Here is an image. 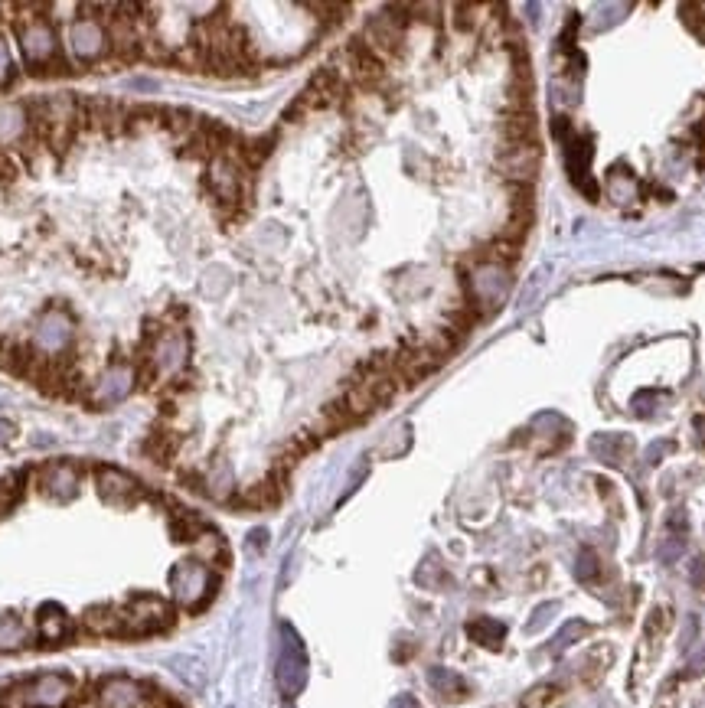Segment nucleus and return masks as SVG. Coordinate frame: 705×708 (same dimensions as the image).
Returning <instances> with one entry per match:
<instances>
[{"label":"nucleus","instance_id":"34","mask_svg":"<svg viewBox=\"0 0 705 708\" xmlns=\"http://www.w3.org/2000/svg\"><path fill=\"white\" fill-rule=\"evenodd\" d=\"M705 673V650L699 656H692L689 666H686V676H702Z\"/></svg>","mask_w":705,"mask_h":708},{"label":"nucleus","instance_id":"5","mask_svg":"<svg viewBox=\"0 0 705 708\" xmlns=\"http://www.w3.org/2000/svg\"><path fill=\"white\" fill-rule=\"evenodd\" d=\"M14 30L20 36V49H23V62H27V69L43 66V62H49L59 53L56 36H53V30L46 27L43 17L27 20V23H14Z\"/></svg>","mask_w":705,"mask_h":708},{"label":"nucleus","instance_id":"37","mask_svg":"<svg viewBox=\"0 0 705 708\" xmlns=\"http://www.w3.org/2000/svg\"><path fill=\"white\" fill-rule=\"evenodd\" d=\"M689 575H692V581H696V585H702V578H705V562H702V558H696V562H692Z\"/></svg>","mask_w":705,"mask_h":708},{"label":"nucleus","instance_id":"36","mask_svg":"<svg viewBox=\"0 0 705 708\" xmlns=\"http://www.w3.org/2000/svg\"><path fill=\"white\" fill-rule=\"evenodd\" d=\"M666 451H673V444H670V441H663V444H653L650 451H647V461H650V464H657Z\"/></svg>","mask_w":705,"mask_h":708},{"label":"nucleus","instance_id":"28","mask_svg":"<svg viewBox=\"0 0 705 708\" xmlns=\"http://www.w3.org/2000/svg\"><path fill=\"white\" fill-rule=\"evenodd\" d=\"M679 552H683V536H670V539L660 545L657 555H660V562L670 565V562H676V558H679Z\"/></svg>","mask_w":705,"mask_h":708},{"label":"nucleus","instance_id":"23","mask_svg":"<svg viewBox=\"0 0 705 708\" xmlns=\"http://www.w3.org/2000/svg\"><path fill=\"white\" fill-rule=\"evenodd\" d=\"M23 474H7V477H0V519H4L10 509H14L20 503V496H23Z\"/></svg>","mask_w":705,"mask_h":708},{"label":"nucleus","instance_id":"15","mask_svg":"<svg viewBox=\"0 0 705 708\" xmlns=\"http://www.w3.org/2000/svg\"><path fill=\"white\" fill-rule=\"evenodd\" d=\"M591 451H595L604 464L621 467L627 457L634 454V438H627V434H598V438H591Z\"/></svg>","mask_w":705,"mask_h":708},{"label":"nucleus","instance_id":"41","mask_svg":"<svg viewBox=\"0 0 705 708\" xmlns=\"http://www.w3.org/2000/svg\"><path fill=\"white\" fill-rule=\"evenodd\" d=\"M696 428H699V438L705 441V415H702V418H696Z\"/></svg>","mask_w":705,"mask_h":708},{"label":"nucleus","instance_id":"21","mask_svg":"<svg viewBox=\"0 0 705 708\" xmlns=\"http://www.w3.org/2000/svg\"><path fill=\"white\" fill-rule=\"evenodd\" d=\"M428 682H431V689H435L444 702H461L464 695H467V682L457 676V673H451V669L435 666V669L428 673Z\"/></svg>","mask_w":705,"mask_h":708},{"label":"nucleus","instance_id":"2","mask_svg":"<svg viewBox=\"0 0 705 708\" xmlns=\"http://www.w3.org/2000/svg\"><path fill=\"white\" fill-rule=\"evenodd\" d=\"M125 611V637H147V633H164L177 620V607L157 594H134L121 607Z\"/></svg>","mask_w":705,"mask_h":708},{"label":"nucleus","instance_id":"26","mask_svg":"<svg viewBox=\"0 0 705 708\" xmlns=\"http://www.w3.org/2000/svg\"><path fill=\"white\" fill-rule=\"evenodd\" d=\"M679 14H683L686 27L705 43V4H683V7H679Z\"/></svg>","mask_w":705,"mask_h":708},{"label":"nucleus","instance_id":"13","mask_svg":"<svg viewBox=\"0 0 705 708\" xmlns=\"http://www.w3.org/2000/svg\"><path fill=\"white\" fill-rule=\"evenodd\" d=\"M82 627L95 633V637H125V611L111 604L89 607V611L82 614Z\"/></svg>","mask_w":705,"mask_h":708},{"label":"nucleus","instance_id":"39","mask_svg":"<svg viewBox=\"0 0 705 708\" xmlns=\"http://www.w3.org/2000/svg\"><path fill=\"white\" fill-rule=\"evenodd\" d=\"M252 549H265V542H268V532L265 529H258V532H252Z\"/></svg>","mask_w":705,"mask_h":708},{"label":"nucleus","instance_id":"31","mask_svg":"<svg viewBox=\"0 0 705 708\" xmlns=\"http://www.w3.org/2000/svg\"><path fill=\"white\" fill-rule=\"evenodd\" d=\"M549 614H555V604H542L539 611L533 614V620H529V633H536V630H542L546 627V620H549Z\"/></svg>","mask_w":705,"mask_h":708},{"label":"nucleus","instance_id":"10","mask_svg":"<svg viewBox=\"0 0 705 708\" xmlns=\"http://www.w3.org/2000/svg\"><path fill=\"white\" fill-rule=\"evenodd\" d=\"M497 164L510 180L529 183L539 170V144H506L497 154Z\"/></svg>","mask_w":705,"mask_h":708},{"label":"nucleus","instance_id":"22","mask_svg":"<svg viewBox=\"0 0 705 708\" xmlns=\"http://www.w3.org/2000/svg\"><path fill=\"white\" fill-rule=\"evenodd\" d=\"M27 643V630H23L20 617L14 614H0V653L17 650Z\"/></svg>","mask_w":705,"mask_h":708},{"label":"nucleus","instance_id":"29","mask_svg":"<svg viewBox=\"0 0 705 708\" xmlns=\"http://www.w3.org/2000/svg\"><path fill=\"white\" fill-rule=\"evenodd\" d=\"M663 630H666V611L663 607H653L647 617V637H660Z\"/></svg>","mask_w":705,"mask_h":708},{"label":"nucleus","instance_id":"35","mask_svg":"<svg viewBox=\"0 0 705 708\" xmlns=\"http://www.w3.org/2000/svg\"><path fill=\"white\" fill-rule=\"evenodd\" d=\"M670 529H673V536H683L686 532V513L683 509H676V513L670 516Z\"/></svg>","mask_w":705,"mask_h":708},{"label":"nucleus","instance_id":"25","mask_svg":"<svg viewBox=\"0 0 705 708\" xmlns=\"http://www.w3.org/2000/svg\"><path fill=\"white\" fill-rule=\"evenodd\" d=\"M555 699H559V686H552V682H539V686H533L523 695L519 708H549Z\"/></svg>","mask_w":705,"mask_h":708},{"label":"nucleus","instance_id":"17","mask_svg":"<svg viewBox=\"0 0 705 708\" xmlns=\"http://www.w3.org/2000/svg\"><path fill=\"white\" fill-rule=\"evenodd\" d=\"M69 633H72V620H69V614L63 611V607L43 604L40 607V637L56 647V643H63Z\"/></svg>","mask_w":705,"mask_h":708},{"label":"nucleus","instance_id":"19","mask_svg":"<svg viewBox=\"0 0 705 708\" xmlns=\"http://www.w3.org/2000/svg\"><path fill=\"white\" fill-rule=\"evenodd\" d=\"M467 637L474 643H480V647H487V650H500L503 637H506V627L493 617H474L467 624Z\"/></svg>","mask_w":705,"mask_h":708},{"label":"nucleus","instance_id":"3","mask_svg":"<svg viewBox=\"0 0 705 708\" xmlns=\"http://www.w3.org/2000/svg\"><path fill=\"white\" fill-rule=\"evenodd\" d=\"M405 17H395L392 14V7L386 10V14H376L373 20L366 23V30L360 40L369 46V53L379 56L382 62L392 59V56H399L402 53V40H405Z\"/></svg>","mask_w":705,"mask_h":708},{"label":"nucleus","instance_id":"18","mask_svg":"<svg viewBox=\"0 0 705 708\" xmlns=\"http://www.w3.org/2000/svg\"><path fill=\"white\" fill-rule=\"evenodd\" d=\"M170 532H173V539H177V542H196V539L203 536V532H209V526H206L203 516L193 513V509L173 506V513H170Z\"/></svg>","mask_w":705,"mask_h":708},{"label":"nucleus","instance_id":"1","mask_svg":"<svg viewBox=\"0 0 705 708\" xmlns=\"http://www.w3.org/2000/svg\"><path fill=\"white\" fill-rule=\"evenodd\" d=\"M170 585H173V594H177V601L196 614L216 598L219 575L203 562H196V558H187V562H180L170 571Z\"/></svg>","mask_w":705,"mask_h":708},{"label":"nucleus","instance_id":"24","mask_svg":"<svg viewBox=\"0 0 705 708\" xmlns=\"http://www.w3.org/2000/svg\"><path fill=\"white\" fill-rule=\"evenodd\" d=\"M588 624L585 620H568V624L555 633V640H552V653H565L568 647H572V643H578L581 637H588Z\"/></svg>","mask_w":705,"mask_h":708},{"label":"nucleus","instance_id":"30","mask_svg":"<svg viewBox=\"0 0 705 708\" xmlns=\"http://www.w3.org/2000/svg\"><path fill=\"white\" fill-rule=\"evenodd\" d=\"M454 23H457V30H470V27H474V17H470V14H477V7H470V4H457L454 7Z\"/></svg>","mask_w":705,"mask_h":708},{"label":"nucleus","instance_id":"12","mask_svg":"<svg viewBox=\"0 0 705 708\" xmlns=\"http://www.w3.org/2000/svg\"><path fill=\"white\" fill-rule=\"evenodd\" d=\"M40 490L53 500H69L79 490V467L69 461H53L43 467L40 474Z\"/></svg>","mask_w":705,"mask_h":708},{"label":"nucleus","instance_id":"16","mask_svg":"<svg viewBox=\"0 0 705 708\" xmlns=\"http://www.w3.org/2000/svg\"><path fill=\"white\" fill-rule=\"evenodd\" d=\"M506 144H536V118L533 111H506L500 124Z\"/></svg>","mask_w":705,"mask_h":708},{"label":"nucleus","instance_id":"20","mask_svg":"<svg viewBox=\"0 0 705 708\" xmlns=\"http://www.w3.org/2000/svg\"><path fill=\"white\" fill-rule=\"evenodd\" d=\"M193 549H196V562H203L206 568H222V565L229 562V549H226V542H222L213 529L203 532V536L193 542Z\"/></svg>","mask_w":705,"mask_h":708},{"label":"nucleus","instance_id":"7","mask_svg":"<svg viewBox=\"0 0 705 708\" xmlns=\"http://www.w3.org/2000/svg\"><path fill=\"white\" fill-rule=\"evenodd\" d=\"M69 695H72V682L59 673L40 676V679H33V682H27V686L17 689L20 705H27V708H56V705H63Z\"/></svg>","mask_w":705,"mask_h":708},{"label":"nucleus","instance_id":"11","mask_svg":"<svg viewBox=\"0 0 705 708\" xmlns=\"http://www.w3.org/2000/svg\"><path fill=\"white\" fill-rule=\"evenodd\" d=\"M69 43H72V53H76L79 62H92V59H98V56H102L105 49H108V36H105L102 23L82 17V20L72 23Z\"/></svg>","mask_w":705,"mask_h":708},{"label":"nucleus","instance_id":"4","mask_svg":"<svg viewBox=\"0 0 705 708\" xmlns=\"http://www.w3.org/2000/svg\"><path fill=\"white\" fill-rule=\"evenodd\" d=\"M281 637H284V650H281V660H278V686L281 692L294 699L304 682H307V656H304V647L298 640V633H294L288 624L281 627Z\"/></svg>","mask_w":705,"mask_h":708},{"label":"nucleus","instance_id":"27","mask_svg":"<svg viewBox=\"0 0 705 708\" xmlns=\"http://www.w3.org/2000/svg\"><path fill=\"white\" fill-rule=\"evenodd\" d=\"M601 571V565H598V555L591 552V549H581L578 552V562H575V575H578V581H591Z\"/></svg>","mask_w":705,"mask_h":708},{"label":"nucleus","instance_id":"32","mask_svg":"<svg viewBox=\"0 0 705 708\" xmlns=\"http://www.w3.org/2000/svg\"><path fill=\"white\" fill-rule=\"evenodd\" d=\"M653 708H676V679L666 682L663 692L657 695V705H653Z\"/></svg>","mask_w":705,"mask_h":708},{"label":"nucleus","instance_id":"6","mask_svg":"<svg viewBox=\"0 0 705 708\" xmlns=\"http://www.w3.org/2000/svg\"><path fill=\"white\" fill-rule=\"evenodd\" d=\"M95 490L108 506H134L138 500H144L141 483L131 474L118 467H98L95 470Z\"/></svg>","mask_w":705,"mask_h":708},{"label":"nucleus","instance_id":"8","mask_svg":"<svg viewBox=\"0 0 705 708\" xmlns=\"http://www.w3.org/2000/svg\"><path fill=\"white\" fill-rule=\"evenodd\" d=\"M284 487H288V470H278L275 467L265 480H258V483H252V487H245L232 503L242 506V509H271V506L281 503Z\"/></svg>","mask_w":705,"mask_h":708},{"label":"nucleus","instance_id":"14","mask_svg":"<svg viewBox=\"0 0 705 708\" xmlns=\"http://www.w3.org/2000/svg\"><path fill=\"white\" fill-rule=\"evenodd\" d=\"M98 702L102 708H134L141 702V686L125 676H111L98 686Z\"/></svg>","mask_w":705,"mask_h":708},{"label":"nucleus","instance_id":"38","mask_svg":"<svg viewBox=\"0 0 705 708\" xmlns=\"http://www.w3.org/2000/svg\"><path fill=\"white\" fill-rule=\"evenodd\" d=\"M10 438H14V425H10V421H0V447H4Z\"/></svg>","mask_w":705,"mask_h":708},{"label":"nucleus","instance_id":"40","mask_svg":"<svg viewBox=\"0 0 705 708\" xmlns=\"http://www.w3.org/2000/svg\"><path fill=\"white\" fill-rule=\"evenodd\" d=\"M392 708H418V702L412 699V695H402V699H395Z\"/></svg>","mask_w":705,"mask_h":708},{"label":"nucleus","instance_id":"9","mask_svg":"<svg viewBox=\"0 0 705 708\" xmlns=\"http://www.w3.org/2000/svg\"><path fill=\"white\" fill-rule=\"evenodd\" d=\"M591 141L588 138H575L568 141V151H565V164H568V177H572V183L578 186L581 193L588 196V200H598V183L591 180Z\"/></svg>","mask_w":705,"mask_h":708},{"label":"nucleus","instance_id":"33","mask_svg":"<svg viewBox=\"0 0 705 708\" xmlns=\"http://www.w3.org/2000/svg\"><path fill=\"white\" fill-rule=\"evenodd\" d=\"M552 134L559 141H572L575 138V134H572V121H568V118H552Z\"/></svg>","mask_w":705,"mask_h":708}]
</instances>
